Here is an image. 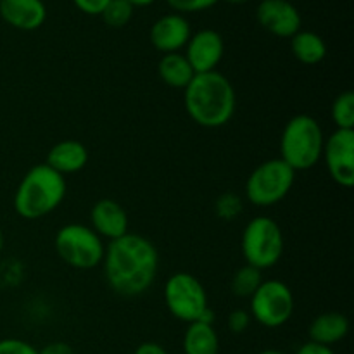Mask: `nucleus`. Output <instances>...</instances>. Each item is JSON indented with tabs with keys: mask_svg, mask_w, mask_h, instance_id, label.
I'll return each mask as SVG.
<instances>
[{
	"mask_svg": "<svg viewBox=\"0 0 354 354\" xmlns=\"http://www.w3.org/2000/svg\"><path fill=\"white\" fill-rule=\"evenodd\" d=\"M325 135L322 124L310 114H296L280 135V159L294 171H308L322 159Z\"/></svg>",
	"mask_w": 354,
	"mask_h": 354,
	"instance_id": "obj_4",
	"label": "nucleus"
},
{
	"mask_svg": "<svg viewBox=\"0 0 354 354\" xmlns=\"http://www.w3.org/2000/svg\"><path fill=\"white\" fill-rule=\"evenodd\" d=\"M169 315L183 324H194L209 310L207 292L197 277L187 272H176L168 277L162 289Z\"/></svg>",
	"mask_w": 354,
	"mask_h": 354,
	"instance_id": "obj_8",
	"label": "nucleus"
},
{
	"mask_svg": "<svg viewBox=\"0 0 354 354\" xmlns=\"http://www.w3.org/2000/svg\"><path fill=\"white\" fill-rule=\"evenodd\" d=\"M47 162L52 169L61 173L62 176L73 175V173L82 171L88 162V151L85 145L78 140H61L52 145L47 154Z\"/></svg>",
	"mask_w": 354,
	"mask_h": 354,
	"instance_id": "obj_16",
	"label": "nucleus"
},
{
	"mask_svg": "<svg viewBox=\"0 0 354 354\" xmlns=\"http://www.w3.org/2000/svg\"><path fill=\"white\" fill-rule=\"evenodd\" d=\"M0 17L19 31H35L47 19L44 0H0Z\"/></svg>",
	"mask_w": 354,
	"mask_h": 354,
	"instance_id": "obj_15",
	"label": "nucleus"
},
{
	"mask_svg": "<svg viewBox=\"0 0 354 354\" xmlns=\"http://www.w3.org/2000/svg\"><path fill=\"white\" fill-rule=\"evenodd\" d=\"M322 159L330 178L342 189L354 185V130L335 128L324 144Z\"/></svg>",
	"mask_w": 354,
	"mask_h": 354,
	"instance_id": "obj_10",
	"label": "nucleus"
},
{
	"mask_svg": "<svg viewBox=\"0 0 354 354\" xmlns=\"http://www.w3.org/2000/svg\"><path fill=\"white\" fill-rule=\"evenodd\" d=\"M348 332V317H346L344 313H339V311H327V313L318 315V317L311 322L310 328H308V335H310L311 342L328 346V348L344 341Z\"/></svg>",
	"mask_w": 354,
	"mask_h": 354,
	"instance_id": "obj_17",
	"label": "nucleus"
},
{
	"mask_svg": "<svg viewBox=\"0 0 354 354\" xmlns=\"http://www.w3.org/2000/svg\"><path fill=\"white\" fill-rule=\"evenodd\" d=\"M258 23L279 38H292L301 30V12L289 0H261L256 9Z\"/></svg>",
	"mask_w": 354,
	"mask_h": 354,
	"instance_id": "obj_12",
	"label": "nucleus"
},
{
	"mask_svg": "<svg viewBox=\"0 0 354 354\" xmlns=\"http://www.w3.org/2000/svg\"><path fill=\"white\" fill-rule=\"evenodd\" d=\"M251 315L248 310H234L227 318V325L234 334H244L251 327Z\"/></svg>",
	"mask_w": 354,
	"mask_h": 354,
	"instance_id": "obj_27",
	"label": "nucleus"
},
{
	"mask_svg": "<svg viewBox=\"0 0 354 354\" xmlns=\"http://www.w3.org/2000/svg\"><path fill=\"white\" fill-rule=\"evenodd\" d=\"M133 7H149L156 2V0H128Z\"/></svg>",
	"mask_w": 354,
	"mask_h": 354,
	"instance_id": "obj_32",
	"label": "nucleus"
},
{
	"mask_svg": "<svg viewBox=\"0 0 354 354\" xmlns=\"http://www.w3.org/2000/svg\"><path fill=\"white\" fill-rule=\"evenodd\" d=\"M109 2L111 0H73L76 9L82 10L83 14H88V16H100Z\"/></svg>",
	"mask_w": 354,
	"mask_h": 354,
	"instance_id": "obj_28",
	"label": "nucleus"
},
{
	"mask_svg": "<svg viewBox=\"0 0 354 354\" xmlns=\"http://www.w3.org/2000/svg\"><path fill=\"white\" fill-rule=\"evenodd\" d=\"M261 270L254 268V266L251 265H244L234 273V277H232V294H234L235 297H241V299H249V297L256 292V289L261 286Z\"/></svg>",
	"mask_w": 354,
	"mask_h": 354,
	"instance_id": "obj_21",
	"label": "nucleus"
},
{
	"mask_svg": "<svg viewBox=\"0 0 354 354\" xmlns=\"http://www.w3.org/2000/svg\"><path fill=\"white\" fill-rule=\"evenodd\" d=\"M294 294L282 280H263L249 297V315L265 328H280L292 318Z\"/></svg>",
	"mask_w": 354,
	"mask_h": 354,
	"instance_id": "obj_9",
	"label": "nucleus"
},
{
	"mask_svg": "<svg viewBox=\"0 0 354 354\" xmlns=\"http://www.w3.org/2000/svg\"><path fill=\"white\" fill-rule=\"evenodd\" d=\"M241 249L245 265L261 272L273 268L282 259L286 249L282 228L270 216H254L242 230Z\"/></svg>",
	"mask_w": 354,
	"mask_h": 354,
	"instance_id": "obj_6",
	"label": "nucleus"
},
{
	"mask_svg": "<svg viewBox=\"0 0 354 354\" xmlns=\"http://www.w3.org/2000/svg\"><path fill=\"white\" fill-rule=\"evenodd\" d=\"M183 104L194 123L214 130L232 121L237 109V93L220 71L199 73L183 88Z\"/></svg>",
	"mask_w": 354,
	"mask_h": 354,
	"instance_id": "obj_2",
	"label": "nucleus"
},
{
	"mask_svg": "<svg viewBox=\"0 0 354 354\" xmlns=\"http://www.w3.org/2000/svg\"><path fill=\"white\" fill-rule=\"evenodd\" d=\"M183 354H220V337L214 325L194 322L187 325L182 339Z\"/></svg>",
	"mask_w": 354,
	"mask_h": 354,
	"instance_id": "obj_18",
	"label": "nucleus"
},
{
	"mask_svg": "<svg viewBox=\"0 0 354 354\" xmlns=\"http://www.w3.org/2000/svg\"><path fill=\"white\" fill-rule=\"evenodd\" d=\"M100 266L113 292L121 297H138L156 282L159 252L147 237L128 232L106 245Z\"/></svg>",
	"mask_w": 354,
	"mask_h": 354,
	"instance_id": "obj_1",
	"label": "nucleus"
},
{
	"mask_svg": "<svg viewBox=\"0 0 354 354\" xmlns=\"http://www.w3.org/2000/svg\"><path fill=\"white\" fill-rule=\"evenodd\" d=\"M166 2L171 7L173 12L192 14L211 9V7L216 6L220 0H166Z\"/></svg>",
	"mask_w": 354,
	"mask_h": 354,
	"instance_id": "obj_25",
	"label": "nucleus"
},
{
	"mask_svg": "<svg viewBox=\"0 0 354 354\" xmlns=\"http://www.w3.org/2000/svg\"><path fill=\"white\" fill-rule=\"evenodd\" d=\"M66 192V176L52 169L47 162L35 165L21 178L14 192V211L23 220H40L61 206Z\"/></svg>",
	"mask_w": 354,
	"mask_h": 354,
	"instance_id": "obj_3",
	"label": "nucleus"
},
{
	"mask_svg": "<svg viewBox=\"0 0 354 354\" xmlns=\"http://www.w3.org/2000/svg\"><path fill=\"white\" fill-rule=\"evenodd\" d=\"M258 354H286L283 351H279V349H265V351L258 353Z\"/></svg>",
	"mask_w": 354,
	"mask_h": 354,
	"instance_id": "obj_33",
	"label": "nucleus"
},
{
	"mask_svg": "<svg viewBox=\"0 0 354 354\" xmlns=\"http://www.w3.org/2000/svg\"><path fill=\"white\" fill-rule=\"evenodd\" d=\"M54 248L64 265L82 272L102 265L106 254V241H102L90 225L83 223H68L59 228Z\"/></svg>",
	"mask_w": 354,
	"mask_h": 354,
	"instance_id": "obj_5",
	"label": "nucleus"
},
{
	"mask_svg": "<svg viewBox=\"0 0 354 354\" xmlns=\"http://www.w3.org/2000/svg\"><path fill=\"white\" fill-rule=\"evenodd\" d=\"M158 75L165 85L183 90L192 82L196 73L182 52H173V54L162 55L158 64Z\"/></svg>",
	"mask_w": 354,
	"mask_h": 354,
	"instance_id": "obj_19",
	"label": "nucleus"
},
{
	"mask_svg": "<svg viewBox=\"0 0 354 354\" xmlns=\"http://www.w3.org/2000/svg\"><path fill=\"white\" fill-rule=\"evenodd\" d=\"M190 35H192V28H190L189 19L183 14L171 12L161 16L152 24L149 38H151L152 47L158 52L173 54L185 48Z\"/></svg>",
	"mask_w": 354,
	"mask_h": 354,
	"instance_id": "obj_13",
	"label": "nucleus"
},
{
	"mask_svg": "<svg viewBox=\"0 0 354 354\" xmlns=\"http://www.w3.org/2000/svg\"><path fill=\"white\" fill-rule=\"evenodd\" d=\"M214 213L223 221H235L244 213V199L237 192H223L214 201Z\"/></svg>",
	"mask_w": 354,
	"mask_h": 354,
	"instance_id": "obj_24",
	"label": "nucleus"
},
{
	"mask_svg": "<svg viewBox=\"0 0 354 354\" xmlns=\"http://www.w3.org/2000/svg\"><path fill=\"white\" fill-rule=\"evenodd\" d=\"M332 121L339 130H354V93L341 92L332 102Z\"/></svg>",
	"mask_w": 354,
	"mask_h": 354,
	"instance_id": "obj_22",
	"label": "nucleus"
},
{
	"mask_svg": "<svg viewBox=\"0 0 354 354\" xmlns=\"http://www.w3.org/2000/svg\"><path fill=\"white\" fill-rule=\"evenodd\" d=\"M0 354H40V349L23 339L7 337L0 339Z\"/></svg>",
	"mask_w": 354,
	"mask_h": 354,
	"instance_id": "obj_26",
	"label": "nucleus"
},
{
	"mask_svg": "<svg viewBox=\"0 0 354 354\" xmlns=\"http://www.w3.org/2000/svg\"><path fill=\"white\" fill-rule=\"evenodd\" d=\"M225 54L223 37L216 30L204 28L190 35L185 45L183 55L187 57L189 64L192 66L194 73H209L216 71L218 64L221 62Z\"/></svg>",
	"mask_w": 354,
	"mask_h": 354,
	"instance_id": "obj_11",
	"label": "nucleus"
},
{
	"mask_svg": "<svg viewBox=\"0 0 354 354\" xmlns=\"http://www.w3.org/2000/svg\"><path fill=\"white\" fill-rule=\"evenodd\" d=\"M135 7L128 0H111L102 10L100 17L111 28H123L131 21Z\"/></svg>",
	"mask_w": 354,
	"mask_h": 354,
	"instance_id": "obj_23",
	"label": "nucleus"
},
{
	"mask_svg": "<svg viewBox=\"0 0 354 354\" xmlns=\"http://www.w3.org/2000/svg\"><path fill=\"white\" fill-rule=\"evenodd\" d=\"M296 354H335L334 349L328 348V346L317 344V342H304L299 349H297Z\"/></svg>",
	"mask_w": 354,
	"mask_h": 354,
	"instance_id": "obj_29",
	"label": "nucleus"
},
{
	"mask_svg": "<svg viewBox=\"0 0 354 354\" xmlns=\"http://www.w3.org/2000/svg\"><path fill=\"white\" fill-rule=\"evenodd\" d=\"M40 354H75V351L71 349V346L64 344V342H50L44 349H40Z\"/></svg>",
	"mask_w": 354,
	"mask_h": 354,
	"instance_id": "obj_31",
	"label": "nucleus"
},
{
	"mask_svg": "<svg viewBox=\"0 0 354 354\" xmlns=\"http://www.w3.org/2000/svg\"><path fill=\"white\" fill-rule=\"evenodd\" d=\"M296 182V171L280 158L266 159L245 180V199L252 206L270 207L286 199Z\"/></svg>",
	"mask_w": 354,
	"mask_h": 354,
	"instance_id": "obj_7",
	"label": "nucleus"
},
{
	"mask_svg": "<svg viewBox=\"0 0 354 354\" xmlns=\"http://www.w3.org/2000/svg\"><path fill=\"white\" fill-rule=\"evenodd\" d=\"M90 227L102 241H116L128 234V214L114 199H100L90 209Z\"/></svg>",
	"mask_w": 354,
	"mask_h": 354,
	"instance_id": "obj_14",
	"label": "nucleus"
},
{
	"mask_svg": "<svg viewBox=\"0 0 354 354\" xmlns=\"http://www.w3.org/2000/svg\"><path fill=\"white\" fill-rule=\"evenodd\" d=\"M290 50L294 57L306 66L320 64L327 57V44L315 31L299 30L290 38Z\"/></svg>",
	"mask_w": 354,
	"mask_h": 354,
	"instance_id": "obj_20",
	"label": "nucleus"
},
{
	"mask_svg": "<svg viewBox=\"0 0 354 354\" xmlns=\"http://www.w3.org/2000/svg\"><path fill=\"white\" fill-rule=\"evenodd\" d=\"M227 2H230V3H245V2H249V0H227Z\"/></svg>",
	"mask_w": 354,
	"mask_h": 354,
	"instance_id": "obj_34",
	"label": "nucleus"
},
{
	"mask_svg": "<svg viewBox=\"0 0 354 354\" xmlns=\"http://www.w3.org/2000/svg\"><path fill=\"white\" fill-rule=\"evenodd\" d=\"M133 354H169V353L166 351L161 344H158V342L147 341V342H142V344H138L137 349L133 351Z\"/></svg>",
	"mask_w": 354,
	"mask_h": 354,
	"instance_id": "obj_30",
	"label": "nucleus"
}]
</instances>
